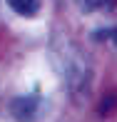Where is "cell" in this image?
I'll return each mask as SVG.
<instances>
[{
	"instance_id": "obj_3",
	"label": "cell",
	"mask_w": 117,
	"mask_h": 122,
	"mask_svg": "<svg viewBox=\"0 0 117 122\" xmlns=\"http://www.w3.org/2000/svg\"><path fill=\"white\" fill-rule=\"evenodd\" d=\"M5 3L10 5L13 13L23 15V18H35L42 8V0H5Z\"/></svg>"
},
{
	"instance_id": "obj_5",
	"label": "cell",
	"mask_w": 117,
	"mask_h": 122,
	"mask_svg": "<svg viewBox=\"0 0 117 122\" xmlns=\"http://www.w3.org/2000/svg\"><path fill=\"white\" fill-rule=\"evenodd\" d=\"M107 40L112 42V45L117 47V27H112V30H107Z\"/></svg>"
},
{
	"instance_id": "obj_1",
	"label": "cell",
	"mask_w": 117,
	"mask_h": 122,
	"mask_svg": "<svg viewBox=\"0 0 117 122\" xmlns=\"http://www.w3.org/2000/svg\"><path fill=\"white\" fill-rule=\"evenodd\" d=\"M62 75H65V80H67V85L72 87V90H80V87H85L87 77H90V65H87V60L82 57V55L77 52L75 47H72V52L65 55Z\"/></svg>"
},
{
	"instance_id": "obj_4",
	"label": "cell",
	"mask_w": 117,
	"mask_h": 122,
	"mask_svg": "<svg viewBox=\"0 0 117 122\" xmlns=\"http://www.w3.org/2000/svg\"><path fill=\"white\" fill-rule=\"evenodd\" d=\"M112 0H82V5H85L87 10H95V8H102V5H110Z\"/></svg>"
},
{
	"instance_id": "obj_2",
	"label": "cell",
	"mask_w": 117,
	"mask_h": 122,
	"mask_svg": "<svg viewBox=\"0 0 117 122\" xmlns=\"http://www.w3.org/2000/svg\"><path fill=\"white\" fill-rule=\"evenodd\" d=\"M10 112L18 122H35L37 112H40V97L37 95H23L15 97L10 102Z\"/></svg>"
}]
</instances>
